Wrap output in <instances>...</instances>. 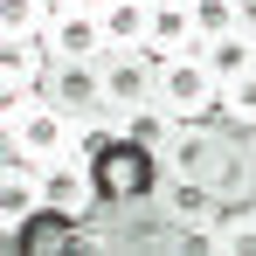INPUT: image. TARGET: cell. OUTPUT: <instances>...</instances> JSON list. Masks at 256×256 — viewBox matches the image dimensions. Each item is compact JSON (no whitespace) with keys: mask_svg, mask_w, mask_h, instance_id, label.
Instances as JSON below:
<instances>
[{"mask_svg":"<svg viewBox=\"0 0 256 256\" xmlns=\"http://www.w3.org/2000/svg\"><path fill=\"white\" fill-rule=\"evenodd\" d=\"M152 104H160V56L152 48H111L104 56V111L90 132H132V118Z\"/></svg>","mask_w":256,"mask_h":256,"instance_id":"6da1fadb","label":"cell"},{"mask_svg":"<svg viewBox=\"0 0 256 256\" xmlns=\"http://www.w3.org/2000/svg\"><path fill=\"white\" fill-rule=\"evenodd\" d=\"M76 118H62L48 97H14V104H0V138H7V152L14 160H35V166H48V160H62V152H76Z\"/></svg>","mask_w":256,"mask_h":256,"instance_id":"7a4b0ae2","label":"cell"},{"mask_svg":"<svg viewBox=\"0 0 256 256\" xmlns=\"http://www.w3.org/2000/svg\"><path fill=\"white\" fill-rule=\"evenodd\" d=\"M160 111H166L173 125H201V118L222 111V76L208 70L201 48H187V56L160 62Z\"/></svg>","mask_w":256,"mask_h":256,"instance_id":"3957f363","label":"cell"},{"mask_svg":"<svg viewBox=\"0 0 256 256\" xmlns=\"http://www.w3.org/2000/svg\"><path fill=\"white\" fill-rule=\"evenodd\" d=\"M152 194H160V222L180 236V250H208V236L222 228V214H228L208 180H173V173H160Z\"/></svg>","mask_w":256,"mask_h":256,"instance_id":"277c9868","label":"cell"},{"mask_svg":"<svg viewBox=\"0 0 256 256\" xmlns=\"http://www.w3.org/2000/svg\"><path fill=\"white\" fill-rule=\"evenodd\" d=\"M228 146H236V132L222 125V118L173 125V138L152 152V166H160V173H173V180H214V166L228 160Z\"/></svg>","mask_w":256,"mask_h":256,"instance_id":"5b68a950","label":"cell"},{"mask_svg":"<svg viewBox=\"0 0 256 256\" xmlns=\"http://www.w3.org/2000/svg\"><path fill=\"white\" fill-rule=\"evenodd\" d=\"M42 208L56 222H84L97 208V173H90V152H62L42 166Z\"/></svg>","mask_w":256,"mask_h":256,"instance_id":"8992f818","label":"cell"},{"mask_svg":"<svg viewBox=\"0 0 256 256\" xmlns=\"http://www.w3.org/2000/svg\"><path fill=\"white\" fill-rule=\"evenodd\" d=\"M42 97L62 111V118L97 125V111H104V62H56L48 84H42Z\"/></svg>","mask_w":256,"mask_h":256,"instance_id":"52a82bcc","label":"cell"},{"mask_svg":"<svg viewBox=\"0 0 256 256\" xmlns=\"http://www.w3.org/2000/svg\"><path fill=\"white\" fill-rule=\"evenodd\" d=\"M35 214H48L42 208V166L0 152V222H7V242H21V228H28Z\"/></svg>","mask_w":256,"mask_h":256,"instance_id":"ba28073f","label":"cell"},{"mask_svg":"<svg viewBox=\"0 0 256 256\" xmlns=\"http://www.w3.org/2000/svg\"><path fill=\"white\" fill-rule=\"evenodd\" d=\"M48 70H56V48H48V28L42 35H21V42L0 48V97L14 104V97H42Z\"/></svg>","mask_w":256,"mask_h":256,"instance_id":"9c48e42d","label":"cell"},{"mask_svg":"<svg viewBox=\"0 0 256 256\" xmlns=\"http://www.w3.org/2000/svg\"><path fill=\"white\" fill-rule=\"evenodd\" d=\"M48 48H56V62H104L111 56V35H104V14H56L48 21Z\"/></svg>","mask_w":256,"mask_h":256,"instance_id":"30bf717a","label":"cell"},{"mask_svg":"<svg viewBox=\"0 0 256 256\" xmlns=\"http://www.w3.org/2000/svg\"><path fill=\"white\" fill-rule=\"evenodd\" d=\"M146 48L173 62V56H187V48H201L194 35V7H173V0H152V21H146Z\"/></svg>","mask_w":256,"mask_h":256,"instance_id":"8fae6325","label":"cell"},{"mask_svg":"<svg viewBox=\"0 0 256 256\" xmlns=\"http://www.w3.org/2000/svg\"><path fill=\"white\" fill-rule=\"evenodd\" d=\"M208 187L222 194V208H250V201H256V160L242 152V138L228 146V160L214 166V180H208Z\"/></svg>","mask_w":256,"mask_h":256,"instance_id":"7c38bea8","label":"cell"},{"mask_svg":"<svg viewBox=\"0 0 256 256\" xmlns=\"http://www.w3.org/2000/svg\"><path fill=\"white\" fill-rule=\"evenodd\" d=\"M146 21H152V0H111V7H104L111 48H146Z\"/></svg>","mask_w":256,"mask_h":256,"instance_id":"4fadbf2b","label":"cell"},{"mask_svg":"<svg viewBox=\"0 0 256 256\" xmlns=\"http://www.w3.org/2000/svg\"><path fill=\"white\" fill-rule=\"evenodd\" d=\"M214 118L236 132V138L256 132V70H242V76H228V84H222V111H214Z\"/></svg>","mask_w":256,"mask_h":256,"instance_id":"5bb4252c","label":"cell"},{"mask_svg":"<svg viewBox=\"0 0 256 256\" xmlns=\"http://www.w3.org/2000/svg\"><path fill=\"white\" fill-rule=\"evenodd\" d=\"M56 14H62V0H0V35H7V42L42 35Z\"/></svg>","mask_w":256,"mask_h":256,"instance_id":"9a60e30c","label":"cell"},{"mask_svg":"<svg viewBox=\"0 0 256 256\" xmlns=\"http://www.w3.org/2000/svg\"><path fill=\"white\" fill-rule=\"evenodd\" d=\"M208 256H256V201L222 214V228L208 236Z\"/></svg>","mask_w":256,"mask_h":256,"instance_id":"2e32d148","label":"cell"},{"mask_svg":"<svg viewBox=\"0 0 256 256\" xmlns=\"http://www.w3.org/2000/svg\"><path fill=\"white\" fill-rule=\"evenodd\" d=\"M250 7L242 0H194V35L201 42H222V35H242Z\"/></svg>","mask_w":256,"mask_h":256,"instance_id":"e0dca14e","label":"cell"},{"mask_svg":"<svg viewBox=\"0 0 256 256\" xmlns=\"http://www.w3.org/2000/svg\"><path fill=\"white\" fill-rule=\"evenodd\" d=\"M201 56H208V70L228 84V76H242V70H256L250 62V42L242 35H222V42H201Z\"/></svg>","mask_w":256,"mask_h":256,"instance_id":"ac0fdd59","label":"cell"},{"mask_svg":"<svg viewBox=\"0 0 256 256\" xmlns=\"http://www.w3.org/2000/svg\"><path fill=\"white\" fill-rule=\"evenodd\" d=\"M62 7H70V14H104L111 0H62Z\"/></svg>","mask_w":256,"mask_h":256,"instance_id":"d6986e66","label":"cell"},{"mask_svg":"<svg viewBox=\"0 0 256 256\" xmlns=\"http://www.w3.org/2000/svg\"><path fill=\"white\" fill-rule=\"evenodd\" d=\"M242 42H250V62H256V14L242 21Z\"/></svg>","mask_w":256,"mask_h":256,"instance_id":"ffe728a7","label":"cell"},{"mask_svg":"<svg viewBox=\"0 0 256 256\" xmlns=\"http://www.w3.org/2000/svg\"><path fill=\"white\" fill-rule=\"evenodd\" d=\"M242 152H250V160H256V132H242Z\"/></svg>","mask_w":256,"mask_h":256,"instance_id":"44dd1931","label":"cell"},{"mask_svg":"<svg viewBox=\"0 0 256 256\" xmlns=\"http://www.w3.org/2000/svg\"><path fill=\"white\" fill-rule=\"evenodd\" d=\"M173 7H194V0H173Z\"/></svg>","mask_w":256,"mask_h":256,"instance_id":"7402d4cb","label":"cell"},{"mask_svg":"<svg viewBox=\"0 0 256 256\" xmlns=\"http://www.w3.org/2000/svg\"><path fill=\"white\" fill-rule=\"evenodd\" d=\"M242 7H250V14H256V0H242Z\"/></svg>","mask_w":256,"mask_h":256,"instance_id":"603a6c76","label":"cell"}]
</instances>
